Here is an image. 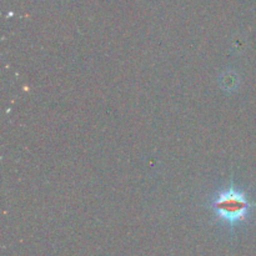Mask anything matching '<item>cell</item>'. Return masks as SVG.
<instances>
[{
	"instance_id": "obj_1",
	"label": "cell",
	"mask_w": 256,
	"mask_h": 256,
	"mask_svg": "<svg viewBox=\"0 0 256 256\" xmlns=\"http://www.w3.org/2000/svg\"><path fill=\"white\" fill-rule=\"evenodd\" d=\"M209 208L220 222L232 228L246 222L254 204L249 202L244 192L238 190L232 182L226 189L214 195Z\"/></svg>"
}]
</instances>
